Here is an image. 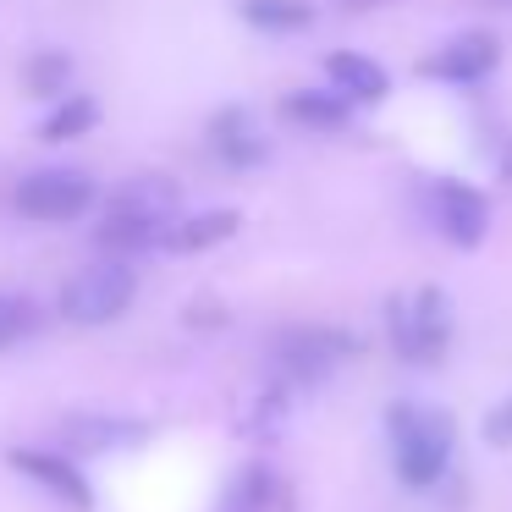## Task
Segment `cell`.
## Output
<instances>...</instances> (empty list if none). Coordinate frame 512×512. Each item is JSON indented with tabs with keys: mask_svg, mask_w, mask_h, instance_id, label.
<instances>
[{
	"mask_svg": "<svg viewBox=\"0 0 512 512\" xmlns=\"http://www.w3.org/2000/svg\"><path fill=\"white\" fill-rule=\"evenodd\" d=\"M281 111H287V122L303 127V133H347V127H353V111H358V105L325 83V89H292Z\"/></svg>",
	"mask_w": 512,
	"mask_h": 512,
	"instance_id": "obj_12",
	"label": "cell"
},
{
	"mask_svg": "<svg viewBox=\"0 0 512 512\" xmlns=\"http://www.w3.org/2000/svg\"><path fill=\"white\" fill-rule=\"evenodd\" d=\"M237 226H243V215H237V210L182 215V221L171 226V254H210V248H221L226 237H237Z\"/></svg>",
	"mask_w": 512,
	"mask_h": 512,
	"instance_id": "obj_13",
	"label": "cell"
},
{
	"mask_svg": "<svg viewBox=\"0 0 512 512\" xmlns=\"http://www.w3.org/2000/svg\"><path fill=\"white\" fill-rule=\"evenodd\" d=\"M177 221H182V215L105 199V215H100V226H94V248H100V254H111V259L155 254V248H171V226H177Z\"/></svg>",
	"mask_w": 512,
	"mask_h": 512,
	"instance_id": "obj_7",
	"label": "cell"
},
{
	"mask_svg": "<svg viewBox=\"0 0 512 512\" xmlns=\"http://www.w3.org/2000/svg\"><path fill=\"white\" fill-rule=\"evenodd\" d=\"M386 435H391V463H397L402 485L424 490L452 468L457 430L435 402H408V397L391 402L386 408Z\"/></svg>",
	"mask_w": 512,
	"mask_h": 512,
	"instance_id": "obj_1",
	"label": "cell"
},
{
	"mask_svg": "<svg viewBox=\"0 0 512 512\" xmlns=\"http://www.w3.org/2000/svg\"><path fill=\"white\" fill-rule=\"evenodd\" d=\"M507 6H512V0H507Z\"/></svg>",
	"mask_w": 512,
	"mask_h": 512,
	"instance_id": "obj_22",
	"label": "cell"
},
{
	"mask_svg": "<svg viewBox=\"0 0 512 512\" xmlns=\"http://www.w3.org/2000/svg\"><path fill=\"white\" fill-rule=\"evenodd\" d=\"M237 12H243V23L259 28V34H303V28L314 23L309 0H243Z\"/></svg>",
	"mask_w": 512,
	"mask_h": 512,
	"instance_id": "obj_15",
	"label": "cell"
},
{
	"mask_svg": "<svg viewBox=\"0 0 512 512\" xmlns=\"http://www.w3.org/2000/svg\"><path fill=\"white\" fill-rule=\"evenodd\" d=\"M353 353L342 331H325V325H298V331H281L270 342V369H276V386H320L336 375V364Z\"/></svg>",
	"mask_w": 512,
	"mask_h": 512,
	"instance_id": "obj_5",
	"label": "cell"
},
{
	"mask_svg": "<svg viewBox=\"0 0 512 512\" xmlns=\"http://www.w3.org/2000/svg\"><path fill=\"white\" fill-rule=\"evenodd\" d=\"M276 474H270V468H248V479H243V490H237V501H243V507H254V512H270L276 507Z\"/></svg>",
	"mask_w": 512,
	"mask_h": 512,
	"instance_id": "obj_19",
	"label": "cell"
},
{
	"mask_svg": "<svg viewBox=\"0 0 512 512\" xmlns=\"http://www.w3.org/2000/svg\"><path fill=\"white\" fill-rule=\"evenodd\" d=\"M6 468H17L23 479H34L39 490H50V496H56L61 507H72V512H89L94 507V490H89V479H83V468L72 463V457H61V452L12 446V452H6Z\"/></svg>",
	"mask_w": 512,
	"mask_h": 512,
	"instance_id": "obj_9",
	"label": "cell"
},
{
	"mask_svg": "<svg viewBox=\"0 0 512 512\" xmlns=\"http://www.w3.org/2000/svg\"><path fill=\"white\" fill-rule=\"evenodd\" d=\"M94 182L89 171L78 166H45V171H28L23 182L12 188V210L23 215V221H39V226H67L78 221V215L94 210Z\"/></svg>",
	"mask_w": 512,
	"mask_h": 512,
	"instance_id": "obj_4",
	"label": "cell"
},
{
	"mask_svg": "<svg viewBox=\"0 0 512 512\" xmlns=\"http://www.w3.org/2000/svg\"><path fill=\"white\" fill-rule=\"evenodd\" d=\"M67 78H72V56H61V50H45V56L28 61V89L45 94V100H61V94H72Z\"/></svg>",
	"mask_w": 512,
	"mask_h": 512,
	"instance_id": "obj_17",
	"label": "cell"
},
{
	"mask_svg": "<svg viewBox=\"0 0 512 512\" xmlns=\"http://www.w3.org/2000/svg\"><path fill=\"white\" fill-rule=\"evenodd\" d=\"M204 144H210V155L221 160L226 171H254L259 160L270 155L265 127H259L254 111H243V105H226V111H215L210 127H204Z\"/></svg>",
	"mask_w": 512,
	"mask_h": 512,
	"instance_id": "obj_10",
	"label": "cell"
},
{
	"mask_svg": "<svg viewBox=\"0 0 512 512\" xmlns=\"http://www.w3.org/2000/svg\"><path fill=\"white\" fill-rule=\"evenodd\" d=\"M94 127H100V105H94L89 94H61L56 111L39 122V138H45V144H72V138L94 133Z\"/></svg>",
	"mask_w": 512,
	"mask_h": 512,
	"instance_id": "obj_14",
	"label": "cell"
},
{
	"mask_svg": "<svg viewBox=\"0 0 512 512\" xmlns=\"http://www.w3.org/2000/svg\"><path fill=\"white\" fill-rule=\"evenodd\" d=\"M39 331V303L28 292H0V353Z\"/></svg>",
	"mask_w": 512,
	"mask_h": 512,
	"instance_id": "obj_16",
	"label": "cell"
},
{
	"mask_svg": "<svg viewBox=\"0 0 512 512\" xmlns=\"http://www.w3.org/2000/svg\"><path fill=\"white\" fill-rule=\"evenodd\" d=\"M67 435H72V446H116L133 430H116V419H67Z\"/></svg>",
	"mask_w": 512,
	"mask_h": 512,
	"instance_id": "obj_18",
	"label": "cell"
},
{
	"mask_svg": "<svg viewBox=\"0 0 512 512\" xmlns=\"http://www.w3.org/2000/svg\"><path fill=\"white\" fill-rule=\"evenodd\" d=\"M133 298H138L133 259L100 254L94 265H83L78 276L61 287L56 309H61V320H67V325H111V320H122V314L133 309Z\"/></svg>",
	"mask_w": 512,
	"mask_h": 512,
	"instance_id": "obj_2",
	"label": "cell"
},
{
	"mask_svg": "<svg viewBox=\"0 0 512 512\" xmlns=\"http://www.w3.org/2000/svg\"><path fill=\"white\" fill-rule=\"evenodd\" d=\"M386 331L402 364H441L452 347V309H446L441 287H419L413 298H391Z\"/></svg>",
	"mask_w": 512,
	"mask_h": 512,
	"instance_id": "obj_3",
	"label": "cell"
},
{
	"mask_svg": "<svg viewBox=\"0 0 512 512\" xmlns=\"http://www.w3.org/2000/svg\"><path fill=\"white\" fill-rule=\"evenodd\" d=\"M507 171H512V166H507Z\"/></svg>",
	"mask_w": 512,
	"mask_h": 512,
	"instance_id": "obj_23",
	"label": "cell"
},
{
	"mask_svg": "<svg viewBox=\"0 0 512 512\" xmlns=\"http://www.w3.org/2000/svg\"><path fill=\"white\" fill-rule=\"evenodd\" d=\"M424 215L452 248H479L490 232V199L463 177H430L424 182Z\"/></svg>",
	"mask_w": 512,
	"mask_h": 512,
	"instance_id": "obj_6",
	"label": "cell"
},
{
	"mask_svg": "<svg viewBox=\"0 0 512 512\" xmlns=\"http://www.w3.org/2000/svg\"><path fill=\"white\" fill-rule=\"evenodd\" d=\"M347 12H380V6H391V0H342Z\"/></svg>",
	"mask_w": 512,
	"mask_h": 512,
	"instance_id": "obj_21",
	"label": "cell"
},
{
	"mask_svg": "<svg viewBox=\"0 0 512 512\" xmlns=\"http://www.w3.org/2000/svg\"><path fill=\"white\" fill-rule=\"evenodd\" d=\"M325 83L336 94H347L353 105H380L391 94V72L375 56H364V50H331L325 56Z\"/></svg>",
	"mask_w": 512,
	"mask_h": 512,
	"instance_id": "obj_11",
	"label": "cell"
},
{
	"mask_svg": "<svg viewBox=\"0 0 512 512\" xmlns=\"http://www.w3.org/2000/svg\"><path fill=\"white\" fill-rule=\"evenodd\" d=\"M496 67H501V39L485 34V28H468V34L446 39V45L424 61V72H430L435 83H452V89H474V83H485Z\"/></svg>",
	"mask_w": 512,
	"mask_h": 512,
	"instance_id": "obj_8",
	"label": "cell"
},
{
	"mask_svg": "<svg viewBox=\"0 0 512 512\" xmlns=\"http://www.w3.org/2000/svg\"><path fill=\"white\" fill-rule=\"evenodd\" d=\"M485 441L490 446H512V397L485 413Z\"/></svg>",
	"mask_w": 512,
	"mask_h": 512,
	"instance_id": "obj_20",
	"label": "cell"
}]
</instances>
